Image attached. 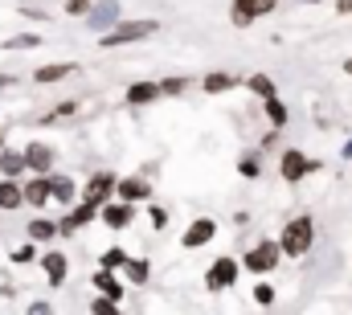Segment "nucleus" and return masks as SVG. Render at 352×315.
<instances>
[{
    "label": "nucleus",
    "instance_id": "f704fd0d",
    "mask_svg": "<svg viewBox=\"0 0 352 315\" xmlns=\"http://www.w3.org/2000/svg\"><path fill=\"white\" fill-rule=\"evenodd\" d=\"M340 12H352V0H340Z\"/></svg>",
    "mask_w": 352,
    "mask_h": 315
},
{
    "label": "nucleus",
    "instance_id": "7ed1b4c3",
    "mask_svg": "<svg viewBox=\"0 0 352 315\" xmlns=\"http://www.w3.org/2000/svg\"><path fill=\"white\" fill-rule=\"evenodd\" d=\"M279 254H283V246H279V242H258V246L246 254V271L267 275V271H275V266H279Z\"/></svg>",
    "mask_w": 352,
    "mask_h": 315
},
{
    "label": "nucleus",
    "instance_id": "c756f323",
    "mask_svg": "<svg viewBox=\"0 0 352 315\" xmlns=\"http://www.w3.org/2000/svg\"><path fill=\"white\" fill-rule=\"evenodd\" d=\"M185 86H189L185 78H172V82H160V90H164V94H180Z\"/></svg>",
    "mask_w": 352,
    "mask_h": 315
},
{
    "label": "nucleus",
    "instance_id": "393cba45",
    "mask_svg": "<svg viewBox=\"0 0 352 315\" xmlns=\"http://www.w3.org/2000/svg\"><path fill=\"white\" fill-rule=\"evenodd\" d=\"M267 115H271V123H275V127H283V123H287V107H283L279 98H267Z\"/></svg>",
    "mask_w": 352,
    "mask_h": 315
},
{
    "label": "nucleus",
    "instance_id": "9b49d317",
    "mask_svg": "<svg viewBox=\"0 0 352 315\" xmlns=\"http://www.w3.org/2000/svg\"><path fill=\"white\" fill-rule=\"evenodd\" d=\"M107 189H111V176H107V172H98V176L86 184V193H82V197H86L90 205H98V209H103V201H107Z\"/></svg>",
    "mask_w": 352,
    "mask_h": 315
},
{
    "label": "nucleus",
    "instance_id": "72a5a7b5",
    "mask_svg": "<svg viewBox=\"0 0 352 315\" xmlns=\"http://www.w3.org/2000/svg\"><path fill=\"white\" fill-rule=\"evenodd\" d=\"M70 12H90V0H70Z\"/></svg>",
    "mask_w": 352,
    "mask_h": 315
},
{
    "label": "nucleus",
    "instance_id": "423d86ee",
    "mask_svg": "<svg viewBox=\"0 0 352 315\" xmlns=\"http://www.w3.org/2000/svg\"><path fill=\"white\" fill-rule=\"evenodd\" d=\"M115 20H119V4L115 0H98L90 8V29H111Z\"/></svg>",
    "mask_w": 352,
    "mask_h": 315
},
{
    "label": "nucleus",
    "instance_id": "1a4fd4ad",
    "mask_svg": "<svg viewBox=\"0 0 352 315\" xmlns=\"http://www.w3.org/2000/svg\"><path fill=\"white\" fill-rule=\"evenodd\" d=\"M25 164H29V168H37V172H49L53 152H49L45 143H29V148H25Z\"/></svg>",
    "mask_w": 352,
    "mask_h": 315
},
{
    "label": "nucleus",
    "instance_id": "2f4dec72",
    "mask_svg": "<svg viewBox=\"0 0 352 315\" xmlns=\"http://www.w3.org/2000/svg\"><path fill=\"white\" fill-rule=\"evenodd\" d=\"M152 221H156V230H164V221H168V213H164V209L156 205V209H152Z\"/></svg>",
    "mask_w": 352,
    "mask_h": 315
},
{
    "label": "nucleus",
    "instance_id": "ddd939ff",
    "mask_svg": "<svg viewBox=\"0 0 352 315\" xmlns=\"http://www.w3.org/2000/svg\"><path fill=\"white\" fill-rule=\"evenodd\" d=\"M115 189H119V201H131V205L148 197V184H144V180H135V176H131V180H119Z\"/></svg>",
    "mask_w": 352,
    "mask_h": 315
},
{
    "label": "nucleus",
    "instance_id": "c9c22d12",
    "mask_svg": "<svg viewBox=\"0 0 352 315\" xmlns=\"http://www.w3.org/2000/svg\"><path fill=\"white\" fill-rule=\"evenodd\" d=\"M344 70H349V74H352V61H344Z\"/></svg>",
    "mask_w": 352,
    "mask_h": 315
},
{
    "label": "nucleus",
    "instance_id": "412c9836",
    "mask_svg": "<svg viewBox=\"0 0 352 315\" xmlns=\"http://www.w3.org/2000/svg\"><path fill=\"white\" fill-rule=\"evenodd\" d=\"M66 74H70L66 61H57V66H41V70H37V82H57V78H66Z\"/></svg>",
    "mask_w": 352,
    "mask_h": 315
},
{
    "label": "nucleus",
    "instance_id": "20e7f679",
    "mask_svg": "<svg viewBox=\"0 0 352 315\" xmlns=\"http://www.w3.org/2000/svg\"><path fill=\"white\" fill-rule=\"evenodd\" d=\"M312 168H316V164H312L303 152H283V180H291V184H295V180H303Z\"/></svg>",
    "mask_w": 352,
    "mask_h": 315
},
{
    "label": "nucleus",
    "instance_id": "a878e982",
    "mask_svg": "<svg viewBox=\"0 0 352 315\" xmlns=\"http://www.w3.org/2000/svg\"><path fill=\"white\" fill-rule=\"evenodd\" d=\"M103 266H107V271H115V266H127V254H123V250H107V254H103Z\"/></svg>",
    "mask_w": 352,
    "mask_h": 315
},
{
    "label": "nucleus",
    "instance_id": "bb28decb",
    "mask_svg": "<svg viewBox=\"0 0 352 315\" xmlns=\"http://www.w3.org/2000/svg\"><path fill=\"white\" fill-rule=\"evenodd\" d=\"M254 299H258L262 307H267V303H275V287H267V283H258V287H254Z\"/></svg>",
    "mask_w": 352,
    "mask_h": 315
},
{
    "label": "nucleus",
    "instance_id": "e433bc0d",
    "mask_svg": "<svg viewBox=\"0 0 352 315\" xmlns=\"http://www.w3.org/2000/svg\"><path fill=\"white\" fill-rule=\"evenodd\" d=\"M308 4H320V0H308Z\"/></svg>",
    "mask_w": 352,
    "mask_h": 315
},
{
    "label": "nucleus",
    "instance_id": "39448f33",
    "mask_svg": "<svg viewBox=\"0 0 352 315\" xmlns=\"http://www.w3.org/2000/svg\"><path fill=\"white\" fill-rule=\"evenodd\" d=\"M234 279H238V262L234 258H217L213 271H209V291H226Z\"/></svg>",
    "mask_w": 352,
    "mask_h": 315
},
{
    "label": "nucleus",
    "instance_id": "2eb2a0df",
    "mask_svg": "<svg viewBox=\"0 0 352 315\" xmlns=\"http://www.w3.org/2000/svg\"><path fill=\"white\" fill-rule=\"evenodd\" d=\"M258 4H262V0H238V4H234V25H250V20L262 12Z\"/></svg>",
    "mask_w": 352,
    "mask_h": 315
},
{
    "label": "nucleus",
    "instance_id": "6ab92c4d",
    "mask_svg": "<svg viewBox=\"0 0 352 315\" xmlns=\"http://www.w3.org/2000/svg\"><path fill=\"white\" fill-rule=\"evenodd\" d=\"M94 213H98V205H90V201H86V205H82V209H78L74 217H66V221H62V230H78V225H86V221H90Z\"/></svg>",
    "mask_w": 352,
    "mask_h": 315
},
{
    "label": "nucleus",
    "instance_id": "f03ea898",
    "mask_svg": "<svg viewBox=\"0 0 352 315\" xmlns=\"http://www.w3.org/2000/svg\"><path fill=\"white\" fill-rule=\"evenodd\" d=\"M312 238H316V230H312V217H295L287 230H283V254H308V246H312Z\"/></svg>",
    "mask_w": 352,
    "mask_h": 315
},
{
    "label": "nucleus",
    "instance_id": "b1692460",
    "mask_svg": "<svg viewBox=\"0 0 352 315\" xmlns=\"http://www.w3.org/2000/svg\"><path fill=\"white\" fill-rule=\"evenodd\" d=\"M94 283H98V291H103V295H111V299H123V287H119V283H115V279H111L107 271H103V275H98Z\"/></svg>",
    "mask_w": 352,
    "mask_h": 315
},
{
    "label": "nucleus",
    "instance_id": "4468645a",
    "mask_svg": "<svg viewBox=\"0 0 352 315\" xmlns=\"http://www.w3.org/2000/svg\"><path fill=\"white\" fill-rule=\"evenodd\" d=\"M49 197L62 201V205H70V201H74V180H70V176H53V180H49Z\"/></svg>",
    "mask_w": 352,
    "mask_h": 315
},
{
    "label": "nucleus",
    "instance_id": "aec40b11",
    "mask_svg": "<svg viewBox=\"0 0 352 315\" xmlns=\"http://www.w3.org/2000/svg\"><path fill=\"white\" fill-rule=\"evenodd\" d=\"M250 90H254L262 102H267V98H275V82H271L267 74H254V78H250Z\"/></svg>",
    "mask_w": 352,
    "mask_h": 315
},
{
    "label": "nucleus",
    "instance_id": "f8f14e48",
    "mask_svg": "<svg viewBox=\"0 0 352 315\" xmlns=\"http://www.w3.org/2000/svg\"><path fill=\"white\" fill-rule=\"evenodd\" d=\"M25 205V189L12 180H0V209H21Z\"/></svg>",
    "mask_w": 352,
    "mask_h": 315
},
{
    "label": "nucleus",
    "instance_id": "9d476101",
    "mask_svg": "<svg viewBox=\"0 0 352 315\" xmlns=\"http://www.w3.org/2000/svg\"><path fill=\"white\" fill-rule=\"evenodd\" d=\"M164 90H160V82H135V86H127V102H152V98H160Z\"/></svg>",
    "mask_w": 352,
    "mask_h": 315
},
{
    "label": "nucleus",
    "instance_id": "dca6fc26",
    "mask_svg": "<svg viewBox=\"0 0 352 315\" xmlns=\"http://www.w3.org/2000/svg\"><path fill=\"white\" fill-rule=\"evenodd\" d=\"M21 168H29L25 164V152H0V172L4 176H16Z\"/></svg>",
    "mask_w": 352,
    "mask_h": 315
},
{
    "label": "nucleus",
    "instance_id": "4be33fe9",
    "mask_svg": "<svg viewBox=\"0 0 352 315\" xmlns=\"http://www.w3.org/2000/svg\"><path fill=\"white\" fill-rule=\"evenodd\" d=\"M57 234V225L53 221H45V217H37L33 225H29V238H37V242H45V238H53Z\"/></svg>",
    "mask_w": 352,
    "mask_h": 315
},
{
    "label": "nucleus",
    "instance_id": "cd10ccee",
    "mask_svg": "<svg viewBox=\"0 0 352 315\" xmlns=\"http://www.w3.org/2000/svg\"><path fill=\"white\" fill-rule=\"evenodd\" d=\"M33 258H37V250H33V242H29V246H21V250L12 254V262H21V266H25V262H33Z\"/></svg>",
    "mask_w": 352,
    "mask_h": 315
},
{
    "label": "nucleus",
    "instance_id": "7c9ffc66",
    "mask_svg": "<svg viewBox=\"0 0 352 315\" xmlns=\"http://www.w3.org/2000/svg\"><path fill=\"white\" fill-rule=\"evenodd\" d=\"M25 45H37V37H33V33H25V37H12V49H25Z\"/></svg>",
    "mask_w": 352,
    "mask_h": 315
},
{
    "label": "nucleus",
    "instance_id": "a211bd4d",
    "mask_svg": "<svg viewBox=\"0 0 352 315\" xmlns=\"http://www.w3.org/2000/svg\"><path fill=\"white\" fill-rule=\"evenodd\" d=\"M25 201H29V205H45V201H49V180H33V184L25 189Z\"/></svg>",
    "mask_w": 352,
    "mask_h": 315
},
{
    "label": "nucleus",
    "instance_id": "f3484780",
    "mask_svg": "<svg viewBox=\"0 0 352 315\" xmlns=\"http://www.w3.org/2000/svg\"><path fill=\"white\" fill-rule=\"evenodd\" d=\"M45 275H49V283L57 287V283L66 279V258H62V254H45Z\"/></svg>",
    "mask_w": 352,
    "mask_h": 315
},
{
    "label": "nucleus",
    "instance_id": "c85d7f7f",
    "mask_svg": "<svg viewBox=\"0 0 352 315\" xmlns=\"http://www.w3.org/2000/svg\"><path fill=\"white\" fill-rule=\"evenodd\" d=\"M90 312H98V315H111V312H115V299H111V295H107V299H94V303H90Z\"/></svg>",
    "mask_w": 352,
    "mask_h": 315
},
{
    "label": "nucleus",
    "instance_id": "0eeeda50",
    "mask_svg": "<svg viewBox=\"0 0 352 315\" xmlns=\"http://www.w3.org/2000/svg\"><path fill=\"white\" fill-rule=\"evenodd\" d=\"M98 213H103V221H107L111 230H127L131 217H135V213H131V201H123V205H103Z\"/></svg>",
    "mask_w": 352,
    "mask_h": 315
},
{
    "label": "nucleus",
    "instance_id": "6e6552de",
    "mask_svg": "<svg viewBox=\"0 0 352 315\" xmlns=\"http://www.w3.org/2000/svg\"><path fill=\"white\" fill-rule=\"evenodd\" d=\"M213 234H217V225H213L209 217H201V221H193V230L185 234V246H189V250H197V246H205Z\"/></svg>",
    "mask_w": 352,
    "mask_h": 315
},
{
    "label": "nucleus",
    "instance_id": "5701e85b",
    "mask_svg": "<svg viewBox=\"0 0 352 315\" xmlns=\"http://www.w3.org/2000/svg\"><path fill=\"white\" fill-rule=\"evenodd\" d=\"M230 86H234L230 74H209V78H205V90H209V94H221V90H230Z\"/></svg>",
    "mask_w": 352,
    "mask_h": 315
},
{
    "label": "nucleus",
    "instance_id": "f257e3e1",
    "mask_svg": "<svg viewBox=\"0 0 352 315\" xmlns=\"http://www.w3.org/2000/svg\"><path fill=\"white\" fill-rule=\"evenodd\" d=\"M156 29H160L156 20H123V25H115L111 33H103V45H107V49H115V45H127V41L152 37Z\"/></svg>",
    "mask_w": 352,
    "mask_h": 315
},
{
    "label": "nucleus",
    "instance_id": "473e14b6",
    "mask_svg": "<svg viewBox=\"0 0 352 315\" xmlns=\"http://www.w3.org/2000/svg\"><path fill=\"white\" fill-rule=\"evenodd\" d=\"M242 172H246V176H258V164H254V156H250V160H242Z\"/></svg>",
    "mask_w": 352,
    "mask_h": 315
}]
</instances>
